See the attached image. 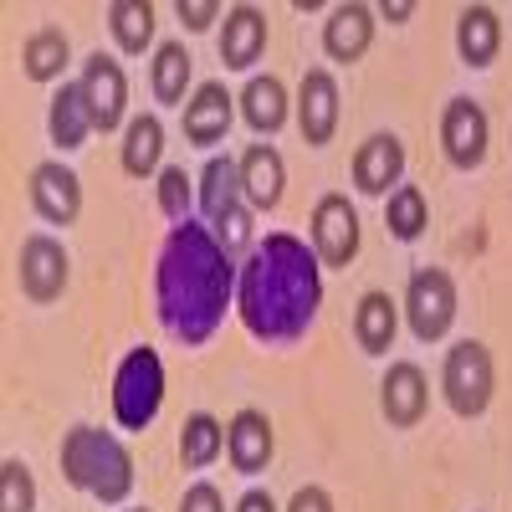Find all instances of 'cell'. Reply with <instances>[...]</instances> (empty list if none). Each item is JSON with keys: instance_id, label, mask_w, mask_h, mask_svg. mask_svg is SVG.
I'll return each mask as SVG.
<instances>
[{"instance_id": "11", "label": "cell", "mask_w": 512, "mask_h": 512, "mask_svg": "<svg viewBox=\"0 0 512 512\" xmlns=\"http://www.w3.org/2000/svg\"><path fill=\"white\" fill-rule=\"evenodd\" d=\"M441 144H446V159L456 169L482 164L487 159V113L472 98H451L441 113Z\"/></svg>"}, {"instance_id": "26", "label": "cell", "mask_w": 512, "mask_h": 512, "mask_svg": "<svg viewBox=\"0 0 512 512\" xmlns=\"http://www.w3.org/2000/svg\"><path fill=\"white\" fill-rule=\"evenodd\" d=\"M159 154H164V128H159V118H134L128 123V134H123V169L134 180H144V175H154L159 169Z\"/></svg>"}, {"instance_id": "35", "label": "cell", "mask_w": 512, "mask_h": 512, "mask_svg": "<svg viewBox=\"0 0 512 512\" xmlns=\"http://www.w3.org/2000/svg\"><path fill=\"white\" fill-rule=\"evenodd\" d=\"M287 512H333V497L323 487H297L292 502H287Z\"/></svg>"}, {"instance_id": "27", "label": "cell", "mask_w": 512, "mask_h": 512, "mask_svg": "<svg viewBox=\"0 0 512 512\" xmlns=\"http://www.w3.org/2000/svg\"><path fill=\"white\" fill-rule=\"evenodd\" d=\"M221 451H226V425L216 415H190L185 431H180V461L190 472H200V466H210Z\"/></svg>"}, {"instance_id": "16", "label": "cell", "mask_w": 512, "mask_h": 512, "mask_svg": "<svg viewBox=\"0 0 512 512\" xmlns=\"http://www.w3.org/2000/svg\"><path fill=\"white\" fill-rule=\"evenodd\" d=\"M425 400H431V390H425V374L415 364H390V374H384L379 384V405H384V420L390 425H415L425 415Z\"/></svg>"}, {"instance_id": "18", "label": "cell", "mask_w": 512, "mask_h": 512, "mask_svg": "<svg viewBox=\"0 0 512 512\" xmlns=\"http://www.w3.org/2000/svg\"><path fill=\"white\" fill-rule=\"evenodd\" d=\"M262 47H267V16L256 11V6L226 11V31H221V57H226V67H236V72L256 67Z\"/></svg>"}, {"instance_id": "36", "label": "cell", "mask_w": 512, "mask_h": 512, "mask_svg": "<svg viewBox=\"0 0 512 512\" xmlns=\"http://www.w3.org/2000/svg\"><path fill=\"white\" fill-rule=\"evenodd\" d=\"M236 512H277V502H272L267 492H246V497L236 502Z\"/></svg>"}, {"instance_id": "24", "label": "cell", "mask_w": 512, "mask_h": 512, "mask_svg": "<svg viewBox=\"0 0 512 512\" xmlns=\"http://www.w3.org/2000/svg\"><path fill=\"white\" fill-rule=\"evenodd\" d=\"M241 113L246 123L256 128V134H277V128L287 123V93L277 77H251L246 93H241Z\"/></svg>"}, {"instance_id": "21", "label": "cell", "mask_w": 512, "mask_h": 512, "mask_svg": "<svg viewBox=\"0 0 512 512\" xmlns=\"http://www.w3.org/2000/svg\"><path fill=\"white\" fill-rule=\"evenodd\" d=\"M502 47V21L492 6H466L456 21V52L466 67H487Z\"/></svg>"}, {"instance_id": "2", "label": "cell", "mask_w": 512, "mask_h": 512, "mask_svg": "<svg viewBox=\"0 0 512 512\" xmlns=\"http://www.w3.org/2000/svg\"><path fill=\"white\" fill-rule=\"evenodd\" d=\"M323 303V267L308 241L272 231L256 241L236 277V313L256 344H297Z\"/></svg>"}, {"instance_id": "12", "label": "cell", "mask_w": 512, "mask_h": 512, "mask_svg": "<svg viewBox=\"0 0 512 512\" xmlns=\"http://www.w3.org/2000/svg\"><path fill=\"white\" fill-rule=\"evenodd\" d=\"M31 205L41 221L52 226H72L77 210H82V185L67 164H36L31 169Z\"/></svg>"}, {"instance_id": "13", "label": "cell", "mask_w": 512, "mask_h": 512, "mask_svg": "<svg viewBox=\"0 0 512 512\" xmlns=\"http://www.w3.org/2000/svg\"><path fill=\"white\" fill-rule=\"evenodd\" d=\"M297 123H303L308 144L333 139V128H338V82L323 67L303 72V88H297Z\"/></svg>"}, {"instance_id": "22", "label": "cell", "mask_w": 512, "mask_h": 512, "mask_svg": "<svg viewBox=\"0 0 512 512\" xmlns=\"http://www.w3.org/2000/svg\"><path fill=\"white\" fill-rule=\"evenodd\" d=\"M395 328H400V313L390 303V292H364L359 297V313H354V338L364 354H384L395 344Z\"/></svg>"}, {"instance_id": "29", "label": "cell", "mask_w": 512, "mask_h": 512, "mask_svg": "<svg viewBox=\"0 0 512 512\" xmlns=\"http://www.w3.org/2000/svg\"><path fill=\"white\" fill-rule=\"evenodd\" d=\"M67 67V36L62 31H36L26 41V77L31 82H52Z\"/></svg>"}, {"instance_id": "28", "label": "cell", "mask_w": 512, "mask_h": 512, "mask_svg": "<svg viewBox=\"0 0 512 512\" xmlns=\"http://www.w3.org/2000/svg\"><path fill=\"white\" fill-rule=\"evenodd\" d=\"M185 88H190V52L169 41V47H159V57H154V98L159 103H180Z\"/></svg>"}, {"instance_id": "3", "label": "cell", "mask_w": 512, "mask_h": 512, "mask_svg": "<svg viewBox=\"0 0 512 512\" xmlns=\"http://www.w3.org/2000/svg\"><path fill=\"white\" fill-rule=\"evenodd\" d=\"M62 472L72 487H82L98 502H123L134 492V456L123 451L118 436L93 431V425H77L62 441Z\"/></svg>"}, {"instance_id": "5", "label": "cell", "mask_w": 512, "mask_h": 512, "mask_svg": "<svg viewBox=\"0 0 512 512\" xmlns=\"http://www.w3.org/2000/svg\"><path fill=\"white\" fill-rule=\"evenodd\" d=\"M241 164L231 154H216L205 164V175H200V205H205V216L210 226H216V241L231 251L251 236V221H246V210H241Z\"/></svg>"}, {"instance_id": "31", "label": "cell", "mask_w": 512, "mask_h": 512, "mask_svg": "<svg viewBox=\"0 0 512 512\" xmlns=\"http://www.w3.org/2000/svg\"><path fill=\"white\" fill-rule=\"evenodd\" d=\"M36 507V482L21 461L0 466V512H31Z\"/></svg>"}, {"instance_id": "8", "label": "cell", "mask_w": 512, "mask_h": 512, "mask_svg": "<svg viewBox=\"0 0 512 512\" xmlns=\"http://www.w3.org/2000/svg\"><path fill=\"white\" fill-rule=\"evenodd\" d=\"M313 251L323 267H349L359 256V216L344 195H323L313 210Z\"/></svg>"}, {"instance_id": "25", "label": "cell", "mask_w": 512, "mask_h": 512, "mask_svg": "<svg viewBox=\"0 0 512 512\" xmlns=\"http://www.w3.org/2000/svg\"><path fill=\"white\" fill-rule=\"evenodd\" d=\"M47 128H52V139H57L62 149H82V139L93 134V113H88V103H82V88H77V82H67V88L52 98Z\"/></svg>"}, {"instance_id": "33", "label": "cell", "mask_w": 512, "mask_h": 512, "mask_svg": "<svg viewBox=\"0 0 512 512\" xmlns=\"http://www.w3.org/2000/svg\"><path fill=\"white\" fill-rule=\"evenodd\" d=\"M180 512H226V502H221V492L210 487V482H195V487L185 492Z\"/></svg>"}, {"instance_id": "7", "label": "cell", "mask_w": 512, "mask_h": 512, "mask_svg": "<svg viewBox=\"0 0 512 512\" xmlns=\"http://www.w3.org/2000/svg\"><path fill=\"white\" fill-rule=\"evenodd\" d=\"M405 318H410V333L420 344H436L446 338L451 318H456V287L441 267H420L405 287Z\"/></svg>"}, {"instance_id": "15", "label": "cell", "mask_w": 512, "mask_h": 512, "mask_svg": "<svg viewBox=\"0 0 512 512\" xmlns=\"http://www.w3.org/2000/svg\"><path fill=\"white\" fill-rule=\"evenodd\" d=\"M272 420L262 415V410H241L231 425H226V456H231V466L236 472H262V466L272 461Z\"/></svg>"}, {"instance_id": "23", "label": "cell", "mask_w": 512, "mask_h": 512, "mask_svg": "<svg viewBox=\"0 0 512 512\" xmlns=\"http://www.w3.org/2000/svg\"><path fill=\"white\" fill-rule=\"evenodd\" d=\"M108 26H113L118 52L144 57V47L154 41V6H149V0H113V6H108Z\"/></svg>"}, {"instance_id": "17", "label": "cell", "mask_w": 512, "mask_h": 512, "mask_svg": "<svg viewBox=\"0 0 512 512\" xmlns=\"http://www.w3.org/2000/svg\"><path fill=\"white\" fill-rule=\"evenodd\" d=\"M374 41V11L369 6H338L323 26V52L333 62H359Z\"/></svg>"}, {"instance_id": "1", "label": "cell", "mask_w": 512, "mask_h": 512, "mask_svg": "<svg viewBox=\"0 0 512 512\" xmlns=\"http://www.w3.org/2000/svg\"><path fill=\"white\" fill-rule=\"evenodd\" d=\"M231 292H236V267L216 231L185 221L164 236L154 262V308L169 338H180L185 349L210 344V333L226 323Z\"/></svg>"}, {"instance_id": "30", "label": "cell", "mask_w": 512, "mask_h": 512, "mask_svg": "<svg viewBox=\"0 0 512 512\" xmlns=\"http://www.w3.org/2000/svg\"><path fill=\"white\" fill-rule=\"evenodd\" d=\"M384 221H390V231H395L400 241H415V236L425 231V195H420L415 185H400V190L390 195V205H384Z\"/></svg>"}, {"instance_id": "6", "label": "cell", "mask_w": 512, "mask_h": 512, "mask_svg": "<svg viewBox=\"0 0 512 512\" xmlns=\"http://www.w3.org/2000/svg\"><path fill=\"white\" fill-rule=\"evenodd\" d=\"M441 390H446V405L456 415H482L492 405V354L487 344H477V338H466V344H456L446 354V374H441Z\"/></svg>"}, {"instance_id": "4", "label": "cell", "mask_w": 512, "mask_h": 512, "mask_svg": "<svg viewBox=\"0 0 512 512\" xmlns=\"http://www.w3.org/2000/svg\"><path fill=\"white\" fill-rule=\"evenodd\" d=\"M164 405V364L154 349H128L118 374H113V415L123 431H144L154 425Z\"/></svg>"}, {"instance_id": "10", "label": "cell", "mask_w": 512, "mask_h": 512, "mask_svg": "<svg viewBox=\"0 0 512 512\" xmlns=\"http://www.w3.org/2000/svg\"><path fill=\"white\" fill-rule=\"evenodd\" d=\"M77 88H82V103H88L93 113V128H103V134H113V128L123 123V103H128V82H123V67L103 52L88 57V67H82L77 77Z\"/></svg>"}, {"instance_id": "37", "label": "cell", "mask_w": 512, "mask_h": 512, "mask_svg": "<svg viewBox=\"0 0 512 512\" xmlns=\"http://www.w3.org/2000/svg\"><path fill=\"white\" fill-rule=\"evenodd\" d=\"M415 6H405V0H395V6H384V16H390V21H405Z\"/></svg>"}, {"instance_id": "19", "label": "cell", "mask_w": 512, "mask_h": 512, "mask_svg": "<svg viewBox=\"0 0 512 512\" xmlns=\"http://www.w3.org/2000/svg\"><path fill=\"white\" fill-rule=\"evenodd\" d=\"M282 185H287L282 154H277L272 144H251V149L241 154V195H246L256 210H272V205L282 200Z\"/></svg>"}, {"instance_id": "14", "label": "cell", "mask_w": 512, "mask_h": 512, "mask_svg": "<svg viewBox=\"0 0 512 512\" xmlns=\"http://www.w3.org/2000/svg\"><path fill=\"white\" fill-rule=\"evenodd\" d=\"M400 175H405V144L395 134H374V139L359 144V154H354V185L364 195H384L390 185H400Z\"/></svg>"}, {"instance_id": "20", "label": "cell", "mask_w": 512, "mask_h": 512, "mask_svg": "<svg viewBox=\"0 0 512 512\" xmlns=\"http://www.w3.org/2000/svg\"><path fill=\"white\" fill-rule=\"evenodd\" d=\"M231 93L221 88V82H205V88L195 93V103L185 108V139L190 144H221L226 128H231Z\"/></svg>"}, {"instance_id": "32", "label": "cell", "mask_w": 512, "mask_h": 512, "mask_svg": "<svg viewBox=\"0 0 512 512\" xmlns=\"http://www.w3.org/2000/svg\"><path fill=\"white\" fill-rule=\"evenodd\" d=\"M159 210L175 226L190 221V175H185V169H164V175H159Z\"/></svg>"}, {"instance_id": "34", "label": "cell", "mask_w": 512, "mask_h": 512, "mask_svg": "<svg viewBox=\"0 0 512 512\" xmlns=\"http://www.w3.org/2000/svg\"><path fill=\"white\" fill-rule=\"evenodd\" d=\"M221 16V6H216V0H180V21L190 26V31H205L210 21H216Z\"/></svg>"}, {"instance_id": "9", "label": "cell", "mask_w": 512, "mask_h": 512, "mask_svg": "<svg viewBox=\"0 0 512 512\" xmlns=\"http://www.w3.org/2000/svg\"><path fill=\"white\" fill-rule=\"evenodd\" d=\"M16 277H21V292L31 297V303H52V297H62V287H67V251H62V241L26 236L21 256H16Z\"/></svg>"}]
</instances>
